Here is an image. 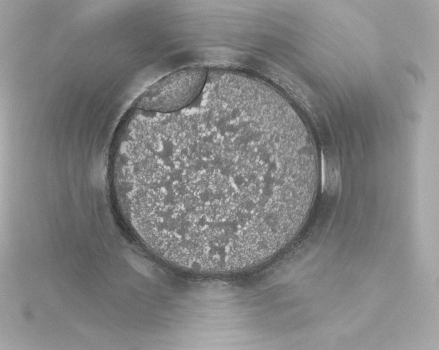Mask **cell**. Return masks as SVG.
Returning <instances> with one entry per match:
<instances>
[{
  "mask_svg": "<svg viewBox=\"0 0 439 350\" xmlns=\"http://www.w3.org/2000/svg\"><path fill=\"white\" fill-rule=\"evenodd\" d=\"M207 71L191 67L176 71L151 85L138 99V108L171 113L183 110L198 97L204 88Z\"/></svg>",
  "mask_w": 439,
  "mask_h": 350,
  "instance_id": "7a4b0ae2",
  "label": "cell"
},
{
  "mask_svg": "<svg viewBox=\"0 0 439 350\" xmlns=\"http://www.w3.org/2000/svg\"><path fill=\"white\" fill-rule=\"evenodd\" d=\"M158 140L128 165L126 186L157 255L181 269L229 274L285 247L319 183L315 153L274 124L210 116Z\"/></svg>",
  "mask_w": 439,
  "mask_h": 350,
  "instance_id": "6da1fadb",
  "label": "cell"
}]
</instances>
